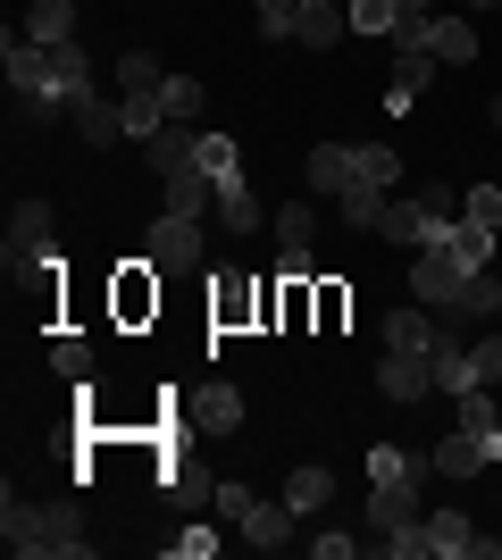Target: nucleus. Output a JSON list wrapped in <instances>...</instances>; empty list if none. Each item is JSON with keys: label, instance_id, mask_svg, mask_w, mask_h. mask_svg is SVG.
Wrapping results in <instances>:
<instances>
[{"label": "nucleus", "instance_id": "obj_9", "mask_svg": "<svg viewBox=\"0 0 502 560\" xmlns=\"http://www.w3.org/2000/svg\"><path fill=\"white\" fill-rule=\"evenodd\" d=\"M68 126L84 142H118L126 135V101H109V93H75L68 101Z\"/></svg>", "mask_w": 502, "mask_h": 560}, {"label": "nucleus", "instance_id": "obj_36", "mask_svg": "<svg viewBox=\"0 0 502 560\" xmlns=\"http://www.w3.org/2000/svg\"><path fill=\"white\" fill-rule=\"evenodd\" d=\"M385 477H419V460H410L402 444H377L369 452V486H385Z\"/></svg>", "mask_w": 502, "mask_h": 560}, {"label": "nucleus", "instance_id": "obj_27", "mask_svg": "<svg viewBox=\"0 0 502 560\" xmlns=\"http://www.w3.org/2000/svg\"><path fill=\"white\" fill-rule=\"evenodd\" d=\"M494 310H502L494 268H469V284H460V302H453V318H494Z\"/></svg>", "mask_w": 502, "mask_h": 560}, {"label": "nucleus", "instance_id": "obj_11", "mask_svg": "<svg viewBox=\"0 0 502 560\" xmlns=\"http://www.w3.org/2000/svg\"><path fill=\"white\" fill-rule=\"evenodd\" d=\"M419 527H428V552H435V560H478V544H486L460 511H428Z\"/></svg>", "mask_w": 502, "mask_h": 560}, {"label": "nucleus", "instance_id": "obj_2", "mask_svg": "<svg viewBox=\"0 0 502 560\" xmlns=\"http://www.w3.org/2000/svg\"><path fill=\"white\" fill-rule=\"evenodd\" d=\"M0 252H9V268H59V218H50V201H17Z\"/></svg>", "mask_w": 502, "mask_h": 560}, {"label": "nucleus", "instance_id": "obj_25", "mask_svg": "<svg viewBox=\"0 0 502 560\" xmlns=\"http://www.w3.org/2000/svg\"><path fill=\"white\" fill-rule=\"evenodd\" d=\"M192 142H201L192 126H160V135L143 142V151H151V176H176V167H192Z\"/></svg>", "mask_w": 502, "mask_h": 560}, {"label": "nucleus", "instance_id": "obj_42", "mask_svg": "<svg viewBox=\"0 0 502 560\" xmlns=\"http://www.w3.org/2000/svg\"><path fill=\"white\" fill-rule=\"evenodd\" d=\"M210 502H218V518H235V527H243V518H252V502H260V493H252V486H235V477H226V486H218Z\"/></svg>", "mask_w": 502, "mask_h": 560}, {"label": "nucleus", "instance_id": "obj_46", "mask_svg": "<svg viewBox=\"0 0 502 560\" xmlns=\"http://www.w3.org/2000/svg\"><path fill=\"white\" fill-rule=\"evenodd\" d=\"M402 9H428V0H402Z\"/></svg>", "mask_w": 502, "mask_h": 560}, {"label": "nucleus", "instance_id": "obj_18", "mask_svg": "<svg viewBox=\"0 0 502 560\" xmlns=\"http://www.w3.org/2000/svg\"><path fill=\"white\" fill-rule=\"evenodd\" d=\"M50 50V93L75 101V93H93V59H84V43H43Z\"/></svg>", "mask_w": 502, "mask_h": 560}, {"label": "nucleus", "instance_id": "obj_10", "mask_svg": "<svg viewBox=\"0 0 502 560\" xmlns=\"http://www.w3.org/2000/svg\"><path fill=\"white\" fill-rule=\"evenodd\" d=\"M160 185H167V210H176V218H210V210H218V176H210L201 160L176 167V176H160Z\"/></svg>", "mask_w": 502, "mask_h": 560}, {"label": "nucleus", "instance_id": "obj_22", "mask_svg": "<svg viewBox=\"0 0 502 560\" xmlns=\"http://www.w3.org/2000/svg\"><path fill=\"white\" fill-rule=\"evenodd\" d=\"M428 343H435V310L428 302H410V310L385 318V351H428Z\"/></svg>", "mask_w": 502, "mask_h": 560}, {"label": "nucleus", "instance_id": "obj_30", "mask_svg": "<svg viewBox=\"0 0 502 560\" xmlns=\"http://www.w3.org/2000/svg\"><path fill=\"white\" fill-rule=\"evenodd\" d=\"M160 109H167V126H192V117H201V84H192V75H167Z\"/></svg>", "mask_w": 502, "mask_h": 560}, {"label": "nucleus", "instance_id": "obj_16", "mask_svg": "<svg viewBox=\"0 0 502 560\" xmlns=\"http://www.w3.org/2000/svg\"><path fill=\"white\" fill-rule=\"evenodd\" d=\"M486 460H494V452H486L478 435H469V427H453V435H444V444L428 452V468H435V477H486Z\"/></svg>", "mask_w": 502, "mask_h": 560}, {"label": "nucleus", "instance_id": "obj_38", "mask_svg": "<svg viewBox=\"0 0 502 560\" xmlns=\"http://www.w3.org/2000/svg\"><path fill=\"white\" fill-rule=\"evenodd\" d=\"M17 117H25V126H59L68 101H59V93H17Z\"/></svg>", "mask_w": 502, "mask_h": 560}, {"label": "nucleus", "instance_id": "obj_32", "mask_svg": "<svg viewBox=\"0 0 502 560\" xmlns=\"http://www.w3.org/2000/svg\"><path fill=\"white\" fill-rule=\"evenodd\" d=\"M192 160L210 167L218 185H226V176H243V160H235V135H201V142H192Z\"/></svg>", "mask_w": 502, "mask_h": 560}, {"label": "nucleus", "instance_id": "obj_35", "mask_svg": "<svg viewBox=\"0 0 502 560\" xmlns=\"http://www.w3.org/2000/svg\"><path fill=\"white\" fill-rule=\"evenodd\" d=\"M50 369L68 376V385H84V376H93V343H84V335H68V343L50 351Z\"/></svg>", "mask_w": 502, "mask_h": 560}, {"label": "nucleus", "instance_id": "obj_8", "mask_svg": "<svg viewBox=\"0 0 502 560\" xmlns=\"http://www.w3.org/2000/svg\"><path fill=\"white\" fill-rule=\"evenodd\" d=\"M192 427H201V435H235V427H243V394L226 385V376L192 385Z\"/></svg>", "mask_w": 502, "mask_h": 560}, {"label": "nucleus", "instance_id": "obj_29", "mask_svg": "<svg viewBox=\"0 0 502 560\" xmlns=\"http://www.w3.org/2000/svg\"><path fill=\"white\" fill-rule=\"evenodd\" d=\"M160 84H167V68L151 59V50H126V59H118V101L126 93H160Z\"/></svg>", "mask_w": 502, "mask_h": 560}, {"label": "nucleus", "instance_id": "obj_14", "mask_svg": "<svg viewBox=\"0 0 502 560\" xmlns=\"http://www.w3.org/2000/svg\"><path fill=\"white\" fill-rule=\"evenodd\" d=\"M410 518H419V477H385L377 493H369V527H410Z\"/></svg>", "mask_w": 502, "mask_h": 560}, {"label": "nucleus", "instance_id": "obj_33", "mask_svg": "<svg viewBox=\"0 0 502 560\" xmlns=\"http://www.w3.org/2000/svg\"><path fill=\"white\" fill-rule=\"evenodd\" d=\"M167 126V109H160V93H126V135L135 142H151Z\"/></svg>", "mask_w": 502, "mask_h": 560}, {"label": "nucleus", "instance_id": "obj_43", "mask_svg": "<svg viewBox=\"0 0 502 560\" xmlns=\"http://www.w3.org/2000/svg\"><path fill=\"white\" fill-rule=\"evenodd\" d=\"M469 360H478V385H502V335H478Z\"/></svg>", "mask_w": 502, "mask_h": 560}, {"label": "nucleus", "instance_id": "obj_28", "mask_svg": "<svg viewBox=\"0 0 502 560\" xmlns=\"http://www.w3.org/2000/svg\"><path fill=\"white\" fill-rule=\"evenodd\" d=\"M335 201H343V226H352V234H377V226H385V192H369V185H343Z\"/></svg>", "mask_w": 502, "mask_h": 560}, {"label": "nucleus", "instance_id": "obj_3", "mask_svg": "<svg viewBox=\"0 0 502 560\" xmlns=\"http://www.w3.org/2000/svg\"><path fill=\"white\" fill-rule=\"evenodd\" d=\"M385 243H402V252H435L444 234H453V218L444 210H428V201H385Z\"/></svg>", "mask_w": 502, "mask_h": 560}, {"label": "nucleus", "instance_id": "obj_19", "mask_svg": "<svg viewBox=\"0 0 502 560\" xmlns=\"http://www.w3.org/2000/svg\"><path fill=\"white\" fill-rule=\"evenodd\" d=\"M394 176H402V151H394V142H352V185L394 192Z\"/></svg>", "mask_w": 502, "mask_h": 560}, {"label": "nucleus", "instance_id": "obj_5", "mask_svg": "<svg viewBox=\"0 0 502 560\" xmlns=\"http://www.w3.org/2000/svg\"><path fill=\"white\" fill-rule=\"evenodd\" d=\"M377 394H385V401H402V410H419V401L435 394L428 351H385V360H377Z\"/></svg>", "mask_w": 502, "mask_h": 560}, {"label": "nucleus", "instance_id": "obj_1", "mask_svg": "<svg viewBox=\"0 0 502 560\" xmlns=\"http://www.w3.org/2000/svg\"><path fill=\"white\" fill-rule=\"evenodd\" d=\"M0 536H9V552H17V560H43V552L84 560V552H93L84 518H75V511H34V502H17V486L0 493Z\"/></svg>", "mask_w": 502, "mask_h": 560}, {"label": "nucleus", "instance_id": "obj_15", "mask_svg": "<svg viewBox=\"0 0 502 560\" xmlns=\"http://www.w3.org/2000/svg\"><path fill=\"white\" fill-rule=\"evenodd\" d=\"M293 502H252V518H243V544H252V552H285L293 544Z\"/></svg>", "mask_w": 502, "mask_h": 560}, {"label": "nucleus", "instance_id": "obj_12", "mask_svg": "<svg viewBox=\"0 0 502 560\" xmlns=\"http://www.w3.org/2000/svg\"><path fill=\"white\" fill-rule=\"evenodd\" d=\"M343 25H352V9H343V0H302V9H293V43L327 50V43H343Z\"/></svg>", "mask_w": 502, "mask_h": 560}, {"label": "nucleus", "instance_id": "obj_26", "mask_svg": "<svg viewBox=\"0 0 502 560\" xmlns=\"http://www.w3.org/2000/svg\"><path fill=\"white\" fill-rule=\"evenodd\" d=\"M285 502H293L302 518L327 511V502H335V477H327V468H285Z\"/></svg>", "mask_w": 502, "mask_h": 560}, {"label": "nucleus", "instance_id": "obj_6", "mask_svg": "<svg viewBox=\"0 0 502 560\" xmlns=\"http://www.w3.org/2000/svg\"><path fill=\"white\" fill-rule=\"evenodd\" d=\"M151 268H201V218H151Z\"/></svg>", "mask_w": 502, "mask_h": 560}, {"label": "nucleus", "instance_id": "obj_23", "mask_svg": "<svg viewBox=\"0 0 502 560\" xmlns=\"http://www.w3.org/2000/svg\"><path fill=\"white\" fill-rule=\"evenodd\" d=\"M25 43H75V0H34L25 9Z\"/></svg>", "mask_w": 502, "mask_h": 560}, {"label": "nucleus", "instance_id": "obj_47", "mask_svg": "<svg viewBox=\"0 0 502 560\" xmlns=\"http://www.w3.org/2000/svg\"><path fill=\"white\" fill-rule=\"evenodd\" d=\"M469 9H494V0H469Z\"/></svg>", "mask_w": 502, "mask_h": 560}, {"label": "nucleus", "instance_id": "obj_7", "mask_svg": "<svg viewBox=\"0 0 502 560\" xmlns=\"http://www.w3.org/2000/svg\"><path fill=\"white\" fill-rule=\"evenodd\" d=\"M428 369H435V394H469L478 385V360H469V335H444L435 327V343H428Z\"/></svg>", "mask_w": 502, "mask_h": 560}, {"label": "nucleus", "instance_id": "obj_39", "mask_svg": "<svg viewBox=\"0 0 502 560\" xmlns=\"http://www.w3.org/2000/svg\"><path fill=\"white\" fill-rule=\"evenodd\" d=\"M167 493H176V502H185V511H192V502H210V468H176V477H167Z\"/></svg>", "mask_w": 502, "mask_h": 560}, {"label": "nucleus", "instance_id": "obj_37", "mask_svg": "<svg viewBox=\"0 0 502 560\" xmlns=\"http://www.w3.org/2000/svg\"><path fill=\"white\" fill-rule=\"evenodd\" d=\"M460 218H478V226L502 234V185H478V192H460Z\"/></svg>", "mask_w": 502, "mask_h": 560}, {"label": "nucleus", "instance_id": "obj_4", "mask_svg": "<svg viewBox=\"0 0 502 560\" xmlns=\"http://www.w3.org/2000/svg\"><path fill=\"white\" fill-rule=\"evenodd\" d=\"M460 284H469V268H460V259L435 243V252H419V268H410V302L453 310V302H460Z\"/></svg>", "mask_w": 502, "mask_h": 560}, {"label": "nucleus", "instance_id": "obj_17", "mask_svg": "<svg viewBox=\"0 0 502 560\" xmlns=\"http://www.w3.org/2000/svg\"><path fill=\"white\" fill-rule=\"evenodd\" d=\"M444 252H453L460 268H494V259H502V234H494V226H478V218H453Z\"/></svg>", "mask_w": 502, "mask_h": 560}, {"label": "nucleus", "instance_id": "obj_21", "mask_svg": "<svg viewBox=\"0 0 502 560\" xmlns=\"http://www.w3.org/2000/svg\"><path fill=\"white\" fill-rule=\"evenodd\" d=\"M428 84H435V59H394V75H385V117H402Z\"/></svg>", "mask_w": 502, "mask_h": 560}, {"label": "nucleus", "instance_id": "obj_48", "mask_svg": "<svg viewBox=\"0 0 502 560\" xmlns=\"http://www.w3.org/2000/svg\"><path fill=\"white\" fill-rule=\"evenodd\" d=\"M494 126H502V101H494Z\"/></svg>", "mask_w": 502, "mask_h": 560}, {"label": "nucleus", "instance_id": "obj_34", "mask_svg": "<svg viewBox=\"0 0 502 560\" xmlns=\"http://www.w3.org/2000/svg\"><path fill=\"white\" fill-rule=\"evenodd\" d=\"M311 234H318L311 201H285V218H277V243H285V252H311Z\"/></svg>", "mask_w": 502, "mask_h": 560}, {"label": "nucleus", "instance_id": "obj_20", "mask_svg": "<svg viewBox=\"0 0 502 560\" xmlns=\"http://www.w3.org/2000/svg\"><path fill=\"white\" fill-rule=\"evenodd\" d=\"M302 185H311V192H327V201H335V192L352 185V151H343V142H318L311 160H302Z\"/></svg>", "mask_w": 502, "mask_h": 560}, {"label": "nucleus", "instance_id": "obj_31", "mask_svg": "<svg viewBox=\"0 0 502 560\" xmlns=\"http://www.w3.org/2000/svg\"><path fill=\"white\" fill-rule=\"evenodd\" d=\"M352 9V34H394L402 25V0H343Z\"/></svg>", "mask_w": 502, "mask_h": 560}, {"label": "nucleus", "instance_id": "obj_41", "mask_svg": "<svg viewBox=\"0 0 502 560\" xmlns=\"http://www.w3.org/2000/svg\"><path fill=\"white\" fill-rule=\"evenodd\" d=\"M293 9H302V0H260V34L268 43H293Z\"/></svg>", "mask_w": 502, "mask_h": 560}, {"label": "nucleus", "instance_id": "obj_13", "mask_svg": "<svg viewBox=\"0 0 502 560\" xmlns=\"http://www.w3.org/2000/svg\"><path fill=\"white\" fill-rule=\"evenodd\" d=\"M428 59L469 68V59H478V25H469V18H435V9H428Z\"/></svg>", "mask_w": 502, "mask_h": 560}, {"label": "nucleus", "instance_id": "obj_45", "mask_svg": "<svg viewBox=\"0 0 502 560\" xmlns=\"http://www.w3.org/2000/svg\"><path fill=\"white\" fill-rule=\"evenodd\" d=\"M311 552H318V560H352L360 536H352V527H335V536H311Z\"/></svg>", "mask_w": 502, "mask_h": 560}, {"label": "nucleus", "instance_id": "obj_44", "mask_svg": "<svg viewBox=\"0 0 502 560\" xmlns=\"http://www.w3.org/2000/svg\"><path fill=\"white\" fill-rule=\"evenodd\" d=\"M218 552V527H176V560H210Z\"/></svg>", "mask_w": 502, "mask_h": 560}, {"label": "nucleus", "instance_id": "obj_24", "mask_svg": "<svg viewBox=\"0 0 502 560\" xmlns=\"http://www.w3.org/2000/svg\"><path fill=\"white\" fill-rule=\"evenodd\" d=\"M218 226H226V234H252V226H260V192L243 185V176L218 185Z\"/></svg>", "mask_w": 502, "mask_h": 560}, {"label": "nucleus", "instance_id": "obj_40", "mask_svg": "<svg viewBox=\"0 0 502 560\" xmlns=\"http://www.w3.org/2000/svg\"><path fill=\"white\" fill-rule=\"evenodd\" d=\"M385 552L394 560H428V527L410 518V527H385Z\"/></svg>", "mask_w": 502, "mask_h": 560}]
</instances>
